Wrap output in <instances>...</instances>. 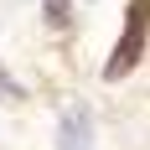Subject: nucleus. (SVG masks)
Listing matches in <instances>:
<instances>
[{
    "label": "nucleus",
    "instance_id": "f257e3e1",
    "mask_svg": "<svg viewBox=\"0 0 150 150\" xmlns=\"http://www.w3.org/2000/svg\"><path fill=\"white\" fill-rule=\"evenodd\" d=\"M150 26V0H129V31H124V42H119V52H114V62H109V78H124L129 73V62H135V52H140V31Z\"/></svg>",
    "mask_w": 150,
    "mask_h": 150
},
{
    "label": "nucleus",
    "instance_id": "f03ea898",
    "mask_svg": "<svg viewBox=\"0 0 150 150\" xmlns=\"http://www.w3.org/2000/svg\"><path fill=\"white\" fill-rule=\"evenodd\" d=\"M88 140H93L88 109H67V114H62V124H57V145H62V150H88Z\"/></svg>",
    "mask_w": 150,
    "mask_h": 150
},
{
    "label": "nucleus",
    "instance_id": "7ed1b4c3",
    "mask_svg": "<svg viewBox=\"0 0 150 150\" xmlns=\"http://www.w3.org/2000/svg\"><path fill=\"white\" fill-rule=\"evenodd\" d=\"M42 16H47V26H67L73 21V0H47Z\"/></svg>",
    "mask_w": 150,
    "mask_h": 150
}]
</instances>
